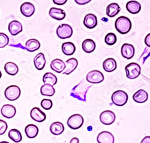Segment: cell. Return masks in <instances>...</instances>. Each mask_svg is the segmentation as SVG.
I'll list each match as a JSON object with an SVG mask.
<instances>
[{
  "label": "cell",
  "mask_w": 150,
  "mask_h": 143,
  "mask_svg": "<svg viewBox=\"0 0 150 143\" xmlns=\"http://www.w3.org/2000/svg\"><path fill=\"white\" fill-rule=\"evenodd\" d=\"M91 87V85H89L86 84L84 80H82L78 85L73 87L71 92L70 96L78 99L79 100L85 102L86 95Z\"/></svg>",
  "instance_id": "obj_1"
},
{
  "label": "cell",
  "mask_w": 150,
  "mask_h": 143,
  "mask_svg": "<svg viewBox=\"0 0 150 143\" xmlns=\"http://www.w3.org/2000/svg\"><path fill=\"white\" fill-rule=\"evenodd\" d=\"M116 30L121 34H125L129 33L132 28V22L129 18L125 16L119 17L115 21Z\"/></svg>",
  "instance_id": "obj_2"
},
{
  "label": "cell",
  "mask_w": 150,
  "mask_h": 143,
  "mask_svg": "<svg viewBox=\"0 0 150 143\" xmlns=\"http://www.w3.org/2000/svg\"><path fill=\"white\" fill-rule=\"evenodd\" d=\"M128 95L122 90H117L112 95V101L115 105L118 107L124 106L127 102Z\"/></svg>",
  "instance_id": "obj_3"
},
{
  "label": "cell",
  "mask_w": 150,
  "mask_h": 143,
  "mask_svg": "<svg viewBox=\"0 0 150 143\" xmlns=\"http://www.w3.org/2000/svg\"><path fill=\"white\" fill-rule=\"evenodd\" d=\"M126 76L129 79L134 80L138 77L141 72V68L139 65L136 63H131L125 68Z\"/></svg>",
  "instance_id": "obj_4"
},
{
  "label": "cell",
  "mask_w": 150,
  "mask_h": 143,
  "mask_svg": "<svg viewBox=\"0 0 150 143\" xmlns=\"http://www.w3.org/2000/svg\"><path fill=\"white\" fill-rule=\"evenodd\" d=\"M20 88L17 85H12L8 87L4 92L5 97L10 101H13L18 99L21 95Z\"/></svg>",
  "instance_id": "obj_5"
},
{
  "label": "cell",
  "mask_w": 150,
  "mask_h": 143,
  "mask_svg": "<svg viewBox=\"0 0 150 143\" xmlns=\"http://www.w3.org/2000/svg\"><path fill=\"white\" fill-rule=\"evenodd\" d=\"M57 34L61 39L70 38L73 34L72 27L70 25L65 23L59 25L57 29Z\"/></svg>",
  "instance_id": "obj_6"
},
{
  "label": "cell",
  "mask_w": 150,
  "mask_h": 143,
  "mask_svg": "<svg viewBox=\"0 0 150 143\" xmlns=\"http://www.w3.org/2000/svg\"><path fill=\"white\" fill-rule=\"evenodd\" d=\"M83 117L79 114H73L70 116L67 120V125L72 129H78L83 124Z\"/></svg>",
  "instance_id": "obj_7"
},
{
  "label": "cell",
  "mask_w": 150,
  "mask_h": 143,
  "mask_svg": "<svg viewBox=\"0 0 150 143\" xmlns=\"http://www.w3.org/2000/svg\"><path fill=\"white\" fill-rule=\"evenodd\" d=\"M105 79L103 74L99 70H94L90 72L86 75V80L91 84H98L103 81Z\"/></svg>",
  "instance_id": "obj_8"
},
{
  "label": "cell",
  "mask_w": 150,
  "mask_h": 143,
  "mask_svg": "<svg viewBox=\"0 0 150 143\" xmlns=\"http://www.w3.org/2000/svg\"><path fill=\"white\" fill-rule=\"evenodd\" d=\"M116 116L114 112L106 110L102 112L100 115V120L105 125H110L114 123L115 121Z\"/></svg>",
  "instance_id": "obj_9"
},
{
  "label": "cell",
  "mask_w": 150,
  "mask_h": 143,
  "mask_svg": "<svg viewBox=\"0 0 150 143\" xmlns=\"http://www.w3.org/2000/svg\"><path fill=\"white\" fill-rule=\"evenodd\" d=\"M31 117L35 122L41 123L46 119V115L40 108L37 107L33 108L30 112Z\"/></svg>",
  "instance_id": "obj_10"
},
{
  "label": "cell",
  "mask_w": 150,
  "mask_h": 143,
  "mask_svg": "<svg viewBox=\"0 0 150 143\" xmlns=\"http://www.w3.org/2000/svg\"><path fill=\"white\" fill-rule=\"evenodd\" d=\"M98 143H114V135L108 131H103L100 133L97 138Z\"/></svg>",
  "instance_id": "obj_11"
},
{
  "label": "cell",
  "mask_w": 150,
  "mask_h": 143,
  "mask_svg": "<svg viewBox=\"0 0 150 143\" xmlns=\"http://www.w3.org/2000/svg\"><path fill=\"white\" fill-rule=\"evenodd\" d=\"M121 54L122 57L127 59H131L134 55V48L131 44L124 43L121 48Z\"/></svg>",
  "instance_id": "obj_12"
},
{
  "label": "cell",
  "mask_w": 150,
  "mask_h": 143,
  "mask_svg": "<svg viewBox=\"0 0 150 143\" xmlns=\"http://www.w3.org/2000/svg\"><path fill=\"white\" fill-rule=\"evenodd\" d=\"M1 112L4 117L7 119H11L15 115L16 110L14 106L10 105V104H6L2 107Z\"/></svg>",
  "instance_id": "obj_13"
},
{
  "label": "cell",
  "mask_w": 150,
  "mask_h": 143,
  "mask_svg": "<svg viewBox=\"0 0 150 143\" xmlns=\"http://www.w3.org/2000/svg\"><path fill=\"white\" fill-rule=\"evenodd\" d=\"M21 11L22 14L25 17L31 16L35 11L34 6L29 2L23 3L21 6Z\"/></svg>",
  "instance_id": "obj_14"
},
{
  "label": "cell",
  "mask_w": 150,
  "mask_h": 143,
  "mask_svg": "<svg viewBox=\"0 0 150 143\" xmlns=\"http://www.w3.org/2000/svg\"><path fill=\"white\" fill-rule=\"evenodd\" d=\"M65 64H66V68H65V69L64 70L63 74L69 75L76 69L78 65V61L76 58H71L67 60L66 61Z\"/></svg>",
  "instance_id": "obj_15"
},
{
  "label": "cell",
  "mask_w": 150,
  "mask_h": 143,
  "mask_svg": "<svg viewBox=\"0 0 150 143\" xmlns=\"http://www.w3.org/2000/svg\"><path fill=\"white\" fill-rule=\"evenodd\" d=\"M8 31L12 36H16L22 31V25L18 21H13L8 24Z\"/></svg>",
  "instance_id": "obj_16"
},
{
  "label": "cell",
  "mask_w": 150,
  "mask_h": 143,
  "mask_svg": "<svg viewBox=\"0 0 150 143\" xmlns=\"http://www.w3.org/2000/svg\"><path fill=\"white\" fill-rule=\"evenodd\" d=\"M49 15L53 19L58 21H61L66 18V13L63 10L58 8L52 7L49 10Z\"/></svg>",
  "instance_id": "obj_17"
},
{
  "label": "cell",
  "mask_w": 150,
  "mask_h": 143,
  "mask_svg": "<svg viewBox=\"0 0 150 143\" xmlns=\"http://www.w3.org/2000/svg\"><path fill=\"white\" fill-rule=\"evenodd\" d=\"M83 23L86 28L90 29L93 28L97 25V17L92 14L86 15L84 18Z\"/></svg>",
  "instance_id": "obj_18"
},
{
  "label": "cell",
  "mask_w": 150,
  "mask_h": 143,
  "mask_svg": "<svg viewBox=\"0 0 150 143\" xmlns=\"http://www.w3.org/2000/svg\"><path fill=\"white\" fill-rule=\"evenodd\" d=\"M133 99L134 101L137 103H142L147 101L148 99V94L144 90L141 89L133 95Z\"/></svg>",
  "instance_id": "obj_19"
},
{
  "label": "cell",
  "mask_w": 150,
  "mask_h": 143,
  "mask_svg": "<svg viewBox=\"0 0 150 143\" xmlns=\"http://www.w3.org/2000/svg\"><path fill=\"white\" fill-rule=\"evenodd\" d=\"M66 68L65 63L61 59H55L51 63V68L55 72L60 73L64 71Z\"/></svg>",
  "instance_id": "obj_20"
},
{
  "label": "cell",
  "mask_w": 150,
  "mask_h": 143,
  "mask_svg": "<svg viewBox=\"0 0 150 143\" xmlns=\"http://www.w3.org/2000/svg\"><path fill=\"white\" fill-rule=\"evenodd\" d=\"M34 63L35 68L38 70H42L45 66L46 59L43 53L37 54L34 58Z\"/></svg>",
  "instance_id": "obj_21"
},
{
  "label": "cell",
  "mask_w": 150,
  "mask_h": 143,
  "mask_svg": "<svg viewBox=\"0 0 150 143\" xmlns=\"http://www.w3.org/2000/svg\"><path fill=\"white\" fill-rule=\"evenodd\" d=\"M126 9L130 14H136L141 11V5L136 1H130L127 3Z\"/></svg>",
  "instance_id": "obj_22"
},
{
  "label": "cell",
  "mask_w": 150,
  "mask_h": 143,
  "mask_svg": "<svg viewBox=\"0 0 150 143\" xmlns=\"http://www.w3.org/2000/svg\"><path fill=\"white\" fill-rule=\"evenodd\" d=\"M120 11V7L117 3H113L108 6L106 8V14L110 18L117 16Z\"/></svg>",
  "instance_id": "obj_23"
},
{
  "label": "cell",
  "mask_w": 150,
  "mask_h": 143,
  "mask_svg": "<svg viewBox=\"0 0 150 143\" xmlns=\"http://www.w3.org/2000/svg\"><path fill=\"white\" fill-rule=\"evenodd\" d=\"M104 70L108 72H112L117 69V62L112 58L106 59L103 63Z\"/></svg>",
  "instance_id": "obj_24"
},
{
  "label": "cell",
  "mask_w": 150,
  "mask_h": 143,
  "mask_svg": "<svg viewBox=\"0 0 150 143\" xmlns=\"http://www.w3.org/2000/svg\"><path fill=\"white\" fill-rule=\"evenodd\" d=\"M64 131V126L61 122H57L52 123L50 126V131L55 135H61Z\"/></svg>",
  "instance_id": "obj_25"
},
{
  "label": "cell",
  "mask_w": 150,
  "mask_h": 143,
  "mask_svg": "<svg viewBox=\"0 0 150 143\" xmlns=\"http://www.w3.org/2000/svg\"><path fill=\"white\" fill-rule=\"evenodd\" d=\"M25 132L26 135L29 138H35L39 133V128L37 126L30 124L26 126L25 129Z\"/></svg>",
  "instance_id": "obj_26"
},
{
  "label": "cell",
  "mask_w": 150,
  "mask_h": 143,
  "mask_svg": "<svg viewBox=\"0 0 150 143\" xmlns=\"http://www.w3.org/2000/svg\"><path fill=\"white\" fill-rule=\"evenodd\" d=\"M40 47V43L35 38L28 40L25 44V48L29 52H34L38 50Z\"/></svg>",
  "instance_id": "obj_27"
},
{
  "label": "cell",
  "mask_w": 150,
  "mask_h": 143,
  "mask_svg": "<svg viewBox=\"0 0 150 143\" xmlns=\"http://www.w3.org/2000/svg\"><path fill=\"white\" fill-rule=\"evenodd\" d=\"M62 51L65 55L69 56L74 53L76 51V47L71 42H65L62 45Z\"/></svg>",
  "instance_id": "obj_28"
},
{
  "label": "cell",
  "mask_w": 150,
  "mask_h": 143,
  "mask_svg": "<svg viewBox=\"0 0 150 143\" xmlns=\"http://www.w3.org/2000/svg\"><path fill=\"white\" fill-rule=\"evenodd\" d=\"M4 70L8 75L14 76L18 73L19 68L15 63L13 62H8L5 64Z\"/></svg>",
  "instance_id": "obj_29"
},
{
  "label": "cell",
  "mask_w": 150,
  "mask_h": 143,
  "mask_svg": "<svg viewBox=\"0 0 150 143\" xmlns=\"http://www.w3.org/2000/svg\"><path fill=\"white\" fill-rule=\"evenodd\" d=\"M43 82L45 84H49L54 86L57 83V78L53 73L47 72L46 73L43 77Z\"/></svg>",
  "instance_id": "obj_30"
},
{
  "label": "cell",
  "mask_w": 150,
  "mask_h": 143,
  "mask_svg": "<svg viewBox=\"0 0 150 143\" xmlns=\"http://www.w3.org/2000/svg\"><path fill=\"white\" fill-rule=\"evenodd\" d=\"M82 49L86 53H91L96 49V43L91 39H86L82 43Z\"/></svg>",
  "instance_id": "obj_31"
},
{
  "label": "cell",
  "mask_w": 150,
  "mask_h": 143,
  "mask_svg": "<svg viewBox=\"0 0 150 143\" xmlns=\"http://www.w3.org/2000/svg\"><path fill=\"white\" fill-rule=\"evenodd\" d=\"M40 92L43 96H52L55 93V90L53 86L51 85L45 84L42 86L40 88Z\"/></svg>",
  "instance_id": "obj_32"
},
{
  "label": "cell",
  "mask_w": 150,
  "mask_h": 143,
  "mask_svg": "<svg viewBox=\"0 0 150 143\" xmlns=\"http://www.w3.org/2000/svg\"><path fill=\"white\" fill-rule=\"evenodd\" d=\"M8 137L15 142H19L22 139V137L21 133L19 131L16 129H11L8 132Z\"/></svg>",
  "instance_id": "obj_33"
},
{
  "label": "cell",
  "mask_w": 150,
  "mask_h": 143,
  "mask_svg": "<svg viewBox=\"0 0 150 143\" xmlns=\"http://www.w3.org/2000/svg\"><path fill=\"white\" fill-rule=\"evenodd\" d=\"M105 43L108 45H110V46L114 45L117 42L116 35L114 33H108L105 37Z\"/></svg>",
  "instance_id": "obj_34"
},
{
  "label": "cell",
  "mask_w": 150,
  "mask_h": 143,
  "mask_svg": "<svg viewBox=\"0 0 150 143\" xmlns=\"http://www.w3.org/2000/svg\"><path fill=\"white\" fill-rule=\"evenodd\" d=\"M9 43L8 37L3 33H0V48H4Z\"/></svg>",
  "instance_id": "obj_35"
},
{
  "label": "cell",
  "mask_w": 150,
  "mask_h": 143,
  "mask_svg": "<svg viewBox=\"0 0 150 143\" xmlns=\"http://www.w3.org/2000/svg\"><path fill=\"white\" fill-rule=\"evenodd\" d=\"M52 105H53V103L52 100L50 99H44L41 102V107L46 110H49L50 109H51L52 107Z\"/></svg>",
  "instance_id": "obj_36"
},
{
  "label": "cell",
  "mask_w": 150,
  "mask_h": 143,
  "mask_svg": "<svg viewBox=\"0 0 150 143\" xmlns=\"http://www.w3.org/2000/svg\"><path fill=\"white\" fill-rule=\"evenodd\" d=\"M7 127L8 126L7 123L5 121L0 119V135H3L6 132Z\"/></svg>",
  "instance_id": "obj_37"
},
{
  "label": "cell",
  "mask_w": 150,
  "mask_h": 143,
  "mask_svg": "<svg viewBox=\"0 0 150 143\" xmlns=\"http://www.w3.org/2000/svg\"><path fill=\"white\" fill-rule=\"evenodd\" d=\"M67 0H54L53 2L57 5L59 6H61V5H63L64 4H66L67 3Z\"/></svg>",
  "instance_id": "obj_38"
},
{
  "label": "cell",
  "mask_w": 150,
  "mask_h": 143,
  "mask_svg": "<svg viewBox=\"0 0 150 143\" xmlns=\"http://www.w3.org/2000/svg\"><path fill=\"white\" fill-rule=\"evenodd\" d=\"M91 1V0H75V2L80 5H83L88 3Z\"/></svg>",
  "instance_id": "obj_39"
},
{
  "label": "cell",
  "mask_w": 150,
  "mask_h": 143,
  "mask_svg": "<svg viewBox=\"0 0 150 143\" xmlns=\"http://www.w3.org/2000/svg\"><path fill=\"white\" fill-rule=\"evenodd\" d=\"M141 143H150V137L146 136L142 140Z\"/></svg>",
  "instance_id": "obj_40"
},
{
  "label": "cell",
  "mask_w": 150,
  "mask_h": 143,
  "mask_svg": "<svg viewBox=\"0 0 150 143\" xmlns=\"http://www.w3.org/2000/svg\"><path fill=\"white\" fill-rule=\"evenodd\" d=\"M149 36H150V34H148L146 36V37H145V42L146 45L148 46V48L150 46V44H149V38H150V37H149Z\"/></svg>",
  "instance_id": "obj_41"
},
{
  "label": "cell",
  "mask_w": 150,
  "mask_h": 143,
  "mask_svg": "<svg viewBox=\"0 0 150 143\" xmlns=\"http://www.w3.org/2000/svg\"><path fill=\"white\" fill-rule=\"evenodd\" d=\"M79 140L78 138H73L71 140H70V143H79Z\"/></svg>",
  "instance_id": "obj_42"
},
{
  "label": "cell",
  "mask_w": 150,
  "mask_h": 143,
  "mask_svg": "<svg viewBox=\"0 0 150 143\" xmlns=\"http://www.w3.org/2000/svg\"><path fill=\"white\" fill-rule=\"evenodd\" d=\"M0 143H9V142L7 141H2V142H0Z\"/></svg>",
  "instance_id": "obj_43"
},
{
  "label": "cell",
  "mask_w": 150,
  "mask_h": 143,
  "mask_svg": "<svg viewBox=\"0 0 150 143\" xmlns=\"http://www.w3.org/2000/svg\"><path fill=\"white\" fill-rule=\"evenodd\" d=\"M1 76H2V73H1V72L0 71V78H1Z\"/></svg>",
  "instance_id": "obj_44"
}]
</instances>
